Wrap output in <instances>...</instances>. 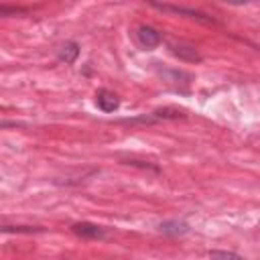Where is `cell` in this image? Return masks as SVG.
<instances>
[{
  "mask_svg": "<svg viewBox=\"0 0 260 260\" xmlns=\"http://www.w3.org/2000/svg\"><path fill=\"white\" fill-rule=\"evenodd\" d=\"M158 232L165 236H183L189 232V223L179 221V219H167L158 223Z\"/></svg>",
  "mask_w": 260,
  "mask_h": 260,
  "instance_id": "cell-8",
  "label": "cell"
},
{
  "mask_svg": "<svg viewBox=\"0 0 260 260\" xmlns=\"http://www.w3.org/2000/svg\"><path fill=\"white\" fill-rule=\"evenodd\" d=\"M167 47H169V51H171V55H175L177 59H181V61H185V63H199L203 57L199 55V51L191 45V43H183V41H169L167 43Z\"/></svg>",
  "mask_w": 260,
  "mask_h": 260,
  "instance_id": "cell-4",
  "label": "cell"
},
{
  "mask_svg": "<svg viewBox=\"0 0 260 260\" xmlns=\"http://www.w3.org/2000/svg\"><path fill=\"white\" fill-rule=\"evenodd\" d=\"M10 14H26V10L24 8H18V6L0 4V16H10Z\"/></svg>",
  "mask_w": 260,
  "mask_h": 260,
  "instance_id": "cell-12",
  "label": "cell"
},
{
  "mask_svg": "<svg viewBox=\"0 0 260 260\" xmlns=\"http://www.w3.org/2000/svg\"><path fill=\"white\" fill-rule=\"evenodd\" d=\"M156 73H158V77L167 83V85H171L173 89H177V91H187V87H189V83H191V73H187V71H183V69H173V67H158L156 69Z\"/></svg>",
  "mask_w": 260,
  "mask_h": 260,
  "instance_id": "cell-2",
  "label": "cell"
},
{
  "mask_svg": "<svg viewBox=\"0 0 260 260\" xmlns=\"http://www.w3.org/2000/svg\"><path fill=\"white\" fill-rule=\"evenodd\" d=\"M43 232V228L35 225H2V234H37Z\"/></svg>",
  "mask_w": 260,
  "mask_h": 260,
  "instance_id": "cell-9",
  "label": "cell"
},
{
  "mask_svg": "<svg viewBox=\"0 0 260 260\" xmlns=\"http://www.w3.org/2000/svg\"><path fill=\"white\" fill-rule=\"evenodd\" d=\"M209 258L211 260H246L244 256H240L236 252H228V250H211Z\"/></svg>",
  "mask_w": 260,
  "mask_h": 260,
  "instance_id": "cell-10",
  "label": "cell"
},
{
  "mask_svg": "<svg viewBox=\"0 0 260 260\" xmlns=\"http://www.w3.org/2000/svg\"><path fill=\"white\" fill-rule=\"evenodd\" d=\"M71 232L83 240H104L106 238V230L91 221H75L71 225Z\"/></svg>",
  "mask_w": 260,
  "mask_h": 260,
  "instance_id": "cell-5",
  "label": "cell"
},
{
  "mask_svg": "<svg viewBox=\"0 0 260 260\" xmlns=\"http://www.w3.org/2000/svg\"><path fill=\"white\" fill-rule=\"evenodd\" d=\"M79 57V45L75 41H65L57 47V59L65 65H73Z\"/></svg>",
  "mask_w": 260,
  "mask_h": 260,
  "instance_id": "cell-7",
  "label": "cell"
},
{
  "mask_svg": "<svg viewBox=\"0 0 260 260\" xmlns=\"http://www.w3.org/2000/svg\"><path fill=\"white\" fill-rule=\"evenodd\" d=\"M95 106H98V110H102L104 114H112V112H116V110L120 108V98H118V93H114L112 89L102 87V89L95 91Z\"/></svg>",
  "mask_w": 260,
  "mask_h": 260,
  "instance_id": "cell-6",
  "label": "cell"
},
{
  "mask_svg": "<svg viewBox=\"0 0 260 260\" xmlns=\"http://www.w3.org/2000/svg\"><path fill=\"white\" fill-rule=\"evenodd\" d=\"M134 39H136V43H138L140 49L152 51V49H156L162 43V32L158 28L150 26V24H140L136 28V32H134Z\"/></svg>",
  "mask_w": 260,
  "mask_h": 260,
  "instance_id": "cell-3",
  "label": "cell"
},
{
  "mask_svg": "<svg viewBox=\"0 0 260 260\" xmlns=\"http://www.w3.org/2000/svg\"><path fill=\"white\" fill-rule=\"evenodd\" d=\"M152 8L156 10H162V12H173V14H179V16H187L191 20H197L201 24H217V20L201 10H195V8H187V6H175V4H160V2H148Z\"/></svg>",
  "mask_w": 260,
  "mask_h": 260,
  "instance_id": "cell-1",
  "label": "cell"
},
{
  "mask_svg": "<svg viewBox=\"0 0 260 260\" xmlns=\"http://www.w3.org/2000/svg\"><path fill=\"white\" fill-rule=\"evenodd\" d=\"M122 162L124 165H130V167H140V169H150V171H154V173H158L160 169L156 167V165H152V162H148V160H138V158H122Z\"/></svg>",
  "mask_w": 260,
  "mask_h": 260,
  "instance_id": "cell-11",
  "label": "cell"
}]
</instances>
